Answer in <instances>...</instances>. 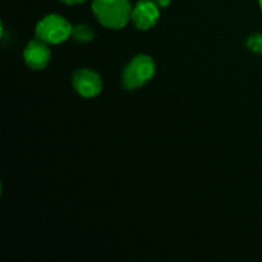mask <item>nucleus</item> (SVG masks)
Wrapping results in <instances>:
<instances>
[{
    "label": "nucleus",
    "mask_w": 262,
    "mask_h": 262,
    "mask_svg": "<svg viewBox=\"0 0 262 262\" xmlns=\"http://www.w3.org/2000/svg\"><path fill=\"white\" fill-rule=\"evenodd\" d=\"M91 7L96 19L109 30L124 28L130 20L129 0H92Z\"/></svg>",
    "instance_id": "1"
},
{
    "label": "nucleus",
    "mask_w": 262,
    "mask_h": 262,
    "mask_svg": "<svg viewBox=\"0 0 262 262\" xmlns=\"http://www.w3.org/2000/svg\"><path fill=\"white\" fill-rule=\"evenodd\" d=\"M155 69V61L151 56L146 55V54H140V55L135 56L123 71V86L129 91L141 89L152 79Z\"/></svg>",
    "instance_id": "2"
},
{
    "label": "nucleus",
    "mask_w": 262,
    "mask_h": 262,
    "mask_svg": "<svg viewBox=\"0 0 262 262\" xmlns=\"http://www.w3.org/2000/svg\"><path fill=\"white\" fill-rule=\"evenodd\" d=\"M72 31L73 27L66 18L59 14H49L38 20L35 36L48 45H59L72 37Z\"/></svg>",
    "instance_id": "3"
},
{
    "label": "nucleus",
    "mask_w": 262,
    "mask_h": 262,
    "mask_svg": "<svg viewBox=\"0 0 262 262\" xmlns=\"http://www.w3.org/2000/svg\"><path fill=\"white\" fill-rule=\"evenodd\" d=\"M72 84L79 96L94 99L102 91V79L99 73L87 68H79L72 76Z\"/></svg>",
    "instance_id": "4"
},
{
    "label": "nucleus",
    "mask_w": 262,
    "mask_h": 262,
    "mask_svg": "<svg viewBox=\"0 0 262 262\" xmlns=\"http://www.w3.org/2000/svg\"><path fill=\"white\" fill-rule=\"evenodd\" d=\"M160 19V8L152 0H140L132 8L130 20L141 31L155 27Z\"/></svg>",
    "instance_id": "5"
},
{
    "label": "nucleus",
    "mask_w": 262,
    "mask_h": 262,
    "mask_svg": "<svg viewBox=\"0 0 262 262\" xmlns=\"http://www.w3.org/2000/svg\"><path fill=\"white\" fill-rule=\"evenodd\" d=\"M23 59L28 68L33 71H41V69H45L50 63L51 51L48 43L36 38L27 43L23 53Z\"/></svg>",
    "instance_id": "6"
},
{
    "label": "nucleus",
    "mask_w": 262,
    "mask_h": 262,
    "mask_svg": "<svg viewBox=\"0 0 262 262\" xmlns=\"http://www.w3.org/2000/svg\"><path fill=\"white\" fill-rule=\"evenodd\" d=\"M94 31L89 25H77L72 31V37L81 43H87L94 40Z\"/></svg>",
    "instance_id": "7"
},
{
    "label": "nucleus",
    "mask_w": 262,
    "mask_h": 262,
    "mask_svg": "<svg viewBox=\"0 0 262 262\" xmlns=\"http://www.w3.org/2000/svg\"><path fill=\"white\" fill-rule=\"evenodd\" d=\"M247 48L256 54H262V33H253L248 37Z\"/></svg>",
    "instance_id": "8"
},
{
    "label": "nucleus",
    "mask_w": 262,
    "mask_h": 262,
    "mask_svg": "<svg viewBox=\"0 0 262 262\" xmlns=\"http://www.w3.org/2000/svg\"><path fill=\"white\" fill-rule=\"evenodd\" d=\"M152 2L155 3L160 9H165V8H168L169 5H170L171 0H152Z\"/></svg>",
    "instance_id": "9"
},
{
    "label": "nucleus",
    "mask_w": 262,
    "mask_h": 262,
    "mask_svg": "<svg viewBox=\"0 0 262 262\" xmlns=\"http://www.w3.org/2000/svg\"><path fill=\"white\" fill-rule=\"evenodd\" d=\"M59 2L64 3V4L67 5H77V4H82V3H84L86 0H59Z\"/></svg>",
    "instance_id": "10"
},
{
    "label": "nucleus",
    "mask_w": 262,
    "mask_h": 262,
    "mask_svg": "<svg viewBox=\"0 0 262 262\" xmlns=\"http://www.w3.org/2000/svg\"><path fill=\"white\" fill-rule=\"evenodd\" d=\"M258 4H260V8H261V10H262V0H258Z\"/></svg>",
    "instance_id": "11"
}]
</instances>
